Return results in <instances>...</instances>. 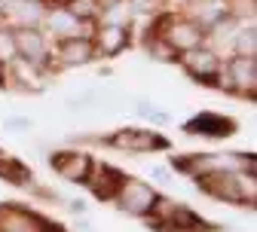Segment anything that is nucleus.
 Here are the masks:
<instances>
[{
  "mask_svg": "<svg viewBox=\"0 0 257 232\" xmlns=\"http://www.w3.org/2000/svg\"><path fill=\"white\" fill-rule=\"evenodd\" d=\"M196 186H199V192L217 198V202H227V205H254L257 202V174L230 168V165L205 171L202 177H196Z\"/></svg>",
  "mask_w": 257,
  "mask_h": 232,
  "instance_id": "nucleus-1",
  "label": "nucleus"
},
{
  "mask_svg": "<svg viewBox=\"0 0 257 232\" xmlns=\"http://www.w3.org/2000/svg\"><path fill=\"white\" fill-rule=\"evenodd\" d=\"M153 34H159L166 40V46L172 52H187V49H196L205 43L208 37V31L196 22V19H190V16H169V13H159L156 22H153Z\"/></svg>",
  "mask_w": 257,
  "mask_h": 232,
  "instance_id": "nucleus-2",
  "label": "nucleus"
},
{
  "mask_svg": "<svg viewBox=\"0 0 257 232\" xmlns=\"http://www.w3.org/2000/svg\"><path fill=\"white\" fill-rule=\"evenodd\" d=\"M104 147L122 150V153H132V156H144V153H159V150H169V138L159 135L156 128H116L113 135L98 138Z\"/></svg>",
  "mask_w": 257,
  "mask_h": 232,
  "instance_id": "nucleus-3",
  "label": "nucleus"
},
{
  "mask_svg": "<svg viewBox=\"0 0 257 232\" xmlns=\"http://www.w3.org/2000/svg\"><path fill=\"white\" fill-rule=\"evenodd\" d=\"M156 186L147 183V180H138V177H122L116 195H113V205L128 214V217H138V220H147L153 202H156Z\"/></svg>",
  "mask_w": 257,
  "mask_h": 232,
  "instance_id": "nucleus-4",
  "label": "nucleus"
},
{
  "mask_svg": "<svg viewBox=\"0 0 257 232\" xmlns=\"http://www.w3.org/2000/svg\"><path fill=\"white\" fill-rule=\"evenodd\" d=\"M178 64L181 71L193 80V83H202V86H214L217 83V74L223 68V58L211 49V46H196V49H187L178 55Z\"/></svg>",
  "mask_w": 257,
  "mask_h": 232,
  "instance_id": "nucleus-5",
  "label": "nucleus"
},
{
  "mask_svg": "<svg viewBox=\"0 0 257 232\" xmlns=\"http://www.w3.org/2000/svg\"><path fill=\"white\" fill-rule=\"evenodd\" d=\"M223 77H227L230 95L257 98V55H230L223 58Z\"/></svg>",
  "mask_w": 257,
  "mask_h": 232,
  "instance_id": "nucleus-6",
  "label": "nucleus"
},
{
  "mask_svg": "<svg viewBox=\"0 0 257 232\" xmlns=\"http://www.w3.org/2000/svg\"><path fill=\"white\" fill-rule=\"evenodd\" d=\"M16 52L34 68L52 71V40L43 34V28H16Z\"/></svg>",
  "mask_w": 257,
  "mask_h": 232,
  "instance_id": "nucleus-7",
  "label": "nucleus"
},
{
  "mask_svg": "<svg viewBox=\"0 0 257 232\" xmlns=\"http://www.w3.org/2000/svg\"><path fill=\"white\" fill-rule=\"evenodd\" d=\"M49 168L64 180V183H80L86 186L92 168H95V159L86 150H55L49 153Z\"/></svg>",
  "mask_w": 257,
  "mask_h": 232,
  "instance_id": "nucleus-8",
  "label": "nucleus"
},
{
  "mask_svg": "<svg viewBox=\"0 0 257 232\" xmlns=\"http://www.w3.org/2000/svg\"><path fill=\"white\" fill-rule=\"evenodd\" d=\"M43 34L49 40H68V37H80V34H89V25H83L64 4H49L46 7V16H43Z\"/></svg>",
  "mask_w": 257,
  "mask_h": 232,
  "instance_id": "nucleus-9",
  "label": "nucleus"
},
{
  "mask_svg": "<svg viewBox=\"0 0 257 232\" xmlns=\"http://www.w3.org/2000/svg\"><path fill=\"white\" fill-rule=\"evenodd\" d=\"M0 232H61L58 223H49L46 217L25 211L16 205H0Z\"/></svg>",
  "mask_w": 257,
  "mask_h": 232,
  "instance_id": "nucleus-10",
  "label": "nucleus"
},
{
  "mask_svg": "<svg viewBox=\"0 0 257 232\" xmlns=\"http://www.w3.org/2000/svg\"><path fill=\"white\" fill-rule=\"evenodd\" d=\"M132 28H119V25H107V22H95L89 37L95 43V52H98L101 58H116L122 55L128 46H132Z\"/></svg>",
  "mask_w": 257,
  "mask_h": 232,
  "instance_id": "nucleus-11",
  "label": "nucleus"
},
{
  "mask_svg": "<svg viewBox=\"0 0 257 232\" xmlns=\"http://www.w3.org/2000/svg\"><path fill=\"white\" fill-rule=\"evenodd\" d=\"M55 64L58 68H83V64H92L98 58L95 52V43L89 34L80 37H68V40H55Z\"/></svg>",
  "mask_w": 257,
  "mask_h": 232,
  "instance_id": "nucleus-12",
  "label": "nucleus"
},
{
  "mask_svg": "<svg viewBox=\"0 0 257 232\" xmlns=\"http://www.w3.org/2000/svg\"><path fill=\"white\" fill-rule=\"evenodd\" d=\"M46 0H7V25L13 28H40L46 16Z\"/></svg>",
  "mask_w": 257,
  "mask_h": 232,
  "instance_id": "nucleus-13",
  "label": "nucleus"
},
{
  "mask_svg": "<svg viewBox=\"0 0 257 232\" xmlns=\"http://www.w3.org/2000/svg\"><path fill=\"white\" fill-rule=\"evenodd\" d=\"M187 135H199V138H230L236 135V119L230 116H217V113H199L184 125Z\"/></svg>",
  "mask_w": 257,
  "mask_h": 232,
  "instance_id": "nucleus-14",
  "label": "nucleus"
},
{
  "mask_svg": "<svg viewBox=\"0 0 257 232\" xmlns=\"http://www.w3.org/2000/svg\"><path fill=\"white\" fill-rule=\"evenodd\" d=\"M122 177H125L122 171L110 168V165H98V162H95V168H92V174H89L86 186L92 189V195H95V198H101V202H113V195H116V189H119Z\"/></svg>",
  "mask_w": 257,
  "mask_h": 232,
  "instance_id": "nucleus-15",
  "label": "nucleus"
},
{
  "mask_svg": "<svg viewBox=\"0 0 257 232\" xmlns=\"http://www.w3.org/2000/svg\"><path fill=\"white\" fill-rule=\"evenodd\" d=\"M230 55H257V28L254 22H239L230 40Z\"/></svg>",
  "mask_w": 257,
  "mask_h": 232,
  "instance_id": "nucleus-16",
  "label": "nucleus"
},
{
  "mask_svg": "<svg viewBox=\"0 0 257 232\" xmlns=\"http://www.w3.org/2000/svg\"><path fill=\"white\" fill-rule=\"evenodd\" d=\"M223 16H230L227 0H196V7H193V13H190V19H196L205 31H208L214 22H220Z\"/></svg>",
  "mask_w": 257,
  "mask_h": 232,
  "instance_id": "nucleus-17",
  "label": "nucleus"
},
{
  "mask_svg": "<svg viewBox=\"0 0 257 232\" xmlns=\"http://www.w3.org/2000/svg\"><path fill=\"white\" fill-rule=\"evenodd\" d=\"M0 177H4L7 183H13V186H28L31 180H34V174H31L28 165L13 159V156H0Z\"/></svg>",
  "mask_w": 257,
  "mask_h": 232,
  "instance_id": "nucleus-18",
  "label": "nucleus"
},
{
  "mask_svg": "<svg viewBox=\"0 0 257 232\" xmlns=\"http://www.w3.org/2000/svg\"><path fill=\"white\" fill-rule=\"evenodd\" d=\"M98 22H107V25H119V28H132V22H135V10H132V4H128V0H116L113 7L101 10Z\"/></svg>",
  "mask_w": 257,
  "mask_h": 232,
  "instance_id": "nucleus-19",
  "label": "nucleus"
},
{
  "mask_svg": "<svg viewBox=\"0 0 257 232\" xmlns=\"http://www.w3.org/2000/svg\"><path fill=\"white\" fill-rule=\"evenodd\" d=\"M16 58H19V52H16V28L0 19V71H7Z\"/></svg>",
  "mask_w": 257,
  "mask_h": 232,
  "instance_id": "nucleus-20",
  "label": "nucleus"
},
{
  "mask_svg": "<svg viewBox=\"0 0 257 232\" xmlns=\"http://www.w3.org/2000/svg\"><path fill=\"white\" fill-rule=\"evenodd\" d=\"M144 49H147V55H150L153 61H163V64L178 61V52H172V49L166 46V40L159 37V34H153V31H147V37H144Z\"/></svg>",
  "mask_w": 257,
  "mask_h": 232,
  "instance_id": "nucleus-21",
  "label": "nucleus"
},
{
  "mask_svg": "<svg viewBox=\"0 0 257 232\" xmlns=\"http://www.w3.org/2000/svg\"><path fill=\"white\" fill-rule=\"evenodd\" d=\"M64 7H68L83 25H95L98 22V0H64Z\"/></svg>",
  "mask_w": 257,
  "mask_h": 232,
  "instance_id": "nucleus-22",
  "label": "nucleus"
},
{
  "mask_svg": "<svg viewBox=\"0 0 257 232\" xmlns=\"http://www.w3.org/2000/svg\"><path fill=\"white\" fill-rule=\"evenodd\" d=\"M135 113L141 116V119H150L153 125H166L169 122V113H163V110H156L150 101H138L135 104Z\"/></svg>",
  "mask_w": 257,
  "mask_h": 232,
  "instance_id": "nucleus-23",
  "label": "nucleus"
},
{
  "mask_svg": "<svg viewBox=\"0 0 257 232\" xmlns=\"http://www.w3.org/2000/svg\"><path fill=\"white\" fill-rule=\"evenodd\" d=\"M128 4H132L135 16H150V19H156L159 13H163V4H166V0H128Z\"/></svg>",
  "mask_w": 257,
  "mask_h": 232,
  "instance_id": "nucleus-24",
  "label": "nucleus"
},
{
  "mask_svg": "<svg viewBox=\"0 0 257 232\" xmlns=\"http://www.w3.org/2000/svg\"><path fill=\"white\" fill-rule=\"evenodd\" d=\"M68 211H71L74 217H83V214H86V202H83V198H71V202H68Z\"/></svg>",
  "mask_w": 257,
  "mask_h": 232,
  "instance_id": "nucleus-25",
  "label": "nucleus"
},
{
  "mask_svg": "<svg viewBox=\"0 0 257 232\" xmlns=\"http://www.w3.org/2000/svg\"><path fill=\"white\" fill-rule=\"evenodd\" d=\"M150 177L163 180V183H175V180H172V174H169V168H150Z\"/></svg>",
  "mask_w": 257,
  "mask_h": 232,
  "instance_id": "nucleus-26",
  "label": "nucleus"
},
{
  "mask_svg": "<svg viewBox=\"0 0 257 232\" xmlns=\"http://www.w3.org/2000/svg\"><path fill=\"white\" fill-rule=\"evenodd\" d=\"M7 128H25V131H31L34 122H31V119H7Z\"/></svg>",
  "mask_w": 257,
  "mask_h": 232,
  "instance_id": "nucleus-27",
  "label": "nucleus"
},
{
  "mask_svg": "<svg viewBox=\"0 0 257 232\" xmlns=\"http://www.w3.org/2000/svg\"><path fill=\"white\" fill-rule=\"evenodd\" d=\"M113 4H116V0H98V10H107V7H113ZM98 16H101V13H98Z\"/></svg>",
  "mask_w": 257,
  "mask_h": 232,
  "instance_id": "nucleus-28",
  "label": "nucleus"
},
{
  "mask_svg": "<svg viewBox=\"0 0 257 232\" xmlns=\"http://www.w3.org/2000/svg\"><path fill=\"white\" fill-rule=\"evenodd\" d=\"M86 232H92V229H86Z\"/></svg>",
  "mask_w": 257,
  "mask_h": 232,
  "instance_id": "nucleus-29",
  "label": "nucleus"
},
{
  "mask_svg": "<svg viewBox=\"0 0 257 232\" xmlns=\"http://www.w3.org/2000/svg\"><path fill=\"white\" fill-rule=\"evenodd\" d=\"M61 232H64V229H61Z\"/></svg>",
  "mask_w": 257,
  "mask_h": 232,
  "instance_id": "nucleus-30",
  "label": "nucleus"
}]
</instances>
